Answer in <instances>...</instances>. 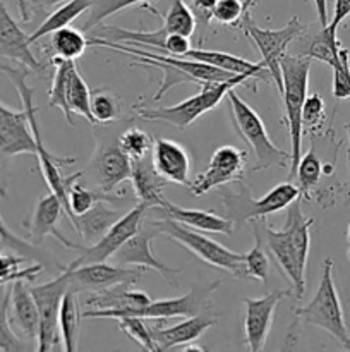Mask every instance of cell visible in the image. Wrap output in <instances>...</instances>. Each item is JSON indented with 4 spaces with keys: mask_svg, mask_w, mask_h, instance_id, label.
I'll use <instances>...</instances> for the list:
<instances>
[{
    "mask_svg": "<svg viewBox=\"0 0 350 352\" xmlns=\"http://www.w3.org/2000/svg\"><path fill=\"white\" fill-rule=\"evenodd\" d=\"M312 223L314 219H307L304 215L301 198H297L288 205L283 229L275 230L270 226H264L261 230L263 236L256 232L292 284L297 299H302L305 292V268H307L309 248H311Z\"/></svg>",
    "mask_w": 350,
    "mask_h": 352,
    "instance_id": "obj_1",
    "label": "cell"
},
{
    "mask_svg": "<svg viewBox=\"0 0 350 352\" xmlns=\"http://www.w3.org/2000/svg\"><path fill=\"white\" fill-rule=\"evenodd\" d=\"M312 60L305 55L285 54L280 62L281 71V89L280 95L283 98L285 122H287L288 134H290V172L288 179L295 177L299 160L302 157V107L307 96L309 74H311Z\"/></svg>",
    "mask_w": 350,
    "mask_h": 352,
    "instance_id": "obj_2",
    "label": "cell"
},
{
    "mask_svg": "<svg viewBox=\"0 0 350 352\" xmlns=\"http://www.w3.org/2000/svg\"><path fill=\"white\" fill-rule=\"evenodd\" d=\"M0 69L5 72L7 78L12 81L14 88L17 89V95H19L21 102H23V109L24 112H26L27 120H30L31 131H33L34 143H36V158L38 162H40L41 174H43L50 191L62 201V205H64V210H65V215H67L69 219L67 188H69V182H71L78 174L65 175L64 177V175L60 174V167H64V165H72L75 162V158L72 157L58 158L55 157V155H51L50 151L45 148L43 138H41V133H40V126H38V120H36L38 109L33 103V89H31L26 82V71H24V69L9 67V65H2Z\"/></svg>",
    "mask_w": 350,
    "mask_h": 352,
    "instance_id": "obj_3",
    "label": "cell"
},
{
    "mask_svg": "<svg viewBox=\"0 0 350 352\" xmlns=\"http://www.w3.org/2000/svg\"><path fill=\"white\" fill-rule=\"evenodd\" d=\"M253 78H256V76L237 74L230 81L205 82L198 95L191 96L184 102L170 107H154V109L153 107H136L134 112L143 117L144 120H150V122H165L175 126L177 129H185L194 120H198L202 113L218 107L230 89L239 85H247V81Z\"/></svg>",
    "mask_w": 350,
    "mask_h": 352,
    "instance_id": "obj_4",
    "label": "cell"
},
{
    "mask_svg": "<svg viewBox=\"0 0 350 352\" xmlns=\"http://www.w3.org/2000/svg\"><path fill=\"white\" fill-rule=\"evenodd\" d=\"M230 102V113H232V126L240 138L253 148L256 155L254 172H263L271 167H290V151L280 150L268 136L266 126L259 113L242 98L237 95L235 88L226 93Z\"/></svg>",
    "mask_w": 350,
    "mask_h": 352,
    "instance_id": "obj_5",
    "label": "cell"
},
{
    "mask_svg": "<svg viewBox=\"0 0 350 352\" xmlns=\"http://www.w3.org/2000/svg\"><path fill=\"white\" fill-rule=\"evenodd\" d=\"M295 318L325 330L343 349L350 351V333L347 329L342 301L333 280V261L329 258L323 261V274L318 291L307 305L295 311Z\"/></svg>",
    "mask_w": 350,
    "mask_h": 352,
    "instance_id": "obj_6",
    "label": "cell"
},
{
    "mask_svg": "<svg viewBox=\"0 0 350 352\" xmlns=\"http://www.w3.org/2000/svg\"><path fill=\"white\" fill-rule=\"evenodd\" d=\"M151 226L156 229L158 234L172 237L175 243L184 246L185 250L191 251L194 256L211 267L220 268V270L229 272L230 275L237 278H244V254L230 251L229 248L222 246L216 241L206 237L201 230H194L191 227L178 223L175 220L161 217L158 220H151Z\"/></svg>",
    "mask_w": 350,
    "mask_h": 352,
    "instance_id": "obj_7",
    "label": "cell"
},
{
    "mask_svg": "<svg viewBox=\"0 0 350 352\" xmlns=\"http://www.w3.org/2000/svg\"><path fill=\"white\" fill-rule=\"evenodd\" d=\"M220 282H211L202 287H194L189 294L174 299H160L150 301L139 308L129 309H86L82 318H108L117 320L120 316H141L146 320H170V318H187V316L205 313L209 306L211 294L218 289Z\"/></svg>",
    "mask_w": 350,
    "mask_h": 352,
    "instance_id": "obj_8",
    "label": "cell"
},
{
    "mask_svg": "<svg viewBox=\"0 0 350 352\" xmlns=\"http://www.w3.org/2000/svg\"><path fill=\"white\" fill-rule=\"evenodd\" d=\"M237 28H242L246 36L249 38L254 43V47L257 48L261 55V62L264 64V67L268 69L271 76V81L277 86L278 93L281 89V71H280V62L281 57L287 54V48L290 47L292 41L295 38L301 36L307 26L301 23L299 17H292L283 28L280 30H264V28L256 26L250 19V14L242 17V21L239 23Z\"/></svg>",
    "mask_w": 350,
    "mask_h": 352,
    "instance_id": "obj_9",
    "label": "cell"
},
{
    "mask_svg": "<svg viewBox=\"0 0 350 352\" xmlns=\"http://www.w3.org/2000/svg\"><path fill=\"white\" fill-rule=\"evenodd\" d=\"M71 270L72 263L54 280L30 287L40 316L36 349L41 352L54 351L58 346V313L64 294L71 289Z\"/></svg>",
    "mask_w": 350,
    "mask_h": 352,
    "instance_id": "obj_10",
    "label": "cell"
},
{
    "mask_svg": "<svg viewBox=\"0 0 350 352\" xmlns=\"http://www.w3.org/2000/svg\"><path fill=\"white\" fill-rule=\"evenodd\" d=\"M247 151L235 146H220L213 151L209 164L202 174H199L194 181H191L192 195L202 196L220 186L230 184V182H239L246 177L247 167Z\"/></svg>",
    "mask_w": 350,
    "mask_h": 352,
    "instance_id": "obj_11",
    "label": "cell"
},
{
    "mask_svg": "<svg viewBox=\"0 0 350 352\" xmlns=\"http://www.w3.org/2000/svg\"><path fill=\"white\" fill-rule=\"evenodd\" d=\"M148 206L144 203H137L134 208L124 213L96 243H93L88 248H79L78 265H88V263H100V261H106L115 254V251L122 246L126 241L136 236L143 227L144 220H146Z\"/></svg>",
    "mask_w": 350,
    "mask_h": 352,
    "instance_id": "obj_12",
    "label": "cell"
},
{
    "mask_svg": "<svg viewBox=\"0 0 350 352\" xmlns=\"http://www.w3.org/2000/svg\"><path fill=\"white\" fill-rule=\"evenodd\" d=\"M290 291H271L263 298H244V337L250 352H259L266 346L273 325L275 311Z\"/></svg>",
    "mask_w": 350,
    "mask_h": 352,
    "instance_id": "obj_13",
    "label": "cell"
},
{
    "mask_svg": "<svg viewBox=\"0 0 350 352\" xmlns=\"http://www.w3.org/2000/svg\"><path fill=\"white\" fill-rule=\"evenodd\" d=\"M143 275V268H130L126 265H108L106 261L100 263L78 265L72 261L71 289L74 291H103L119 284H136Z\"/></svg>",
    "mask_w": 350,
    "mask_h": 352,
    "instance_id": "obj_14",
    "label": "cell"
},
{
    "mask_svg": "<svg viewBox=\"0 0 350 352\" xmlns=\"http://www.w3.org/2000/svg\"><path fill=\"white\" fill-rule=\"evenodd\" d=\"M158 232L151 222H148L146 226L143 223L139 232L136 236L130 237L129 241L122 244L119 250L113 254V261L117 265H126V267H139L143 270H154L172 285V287H177V282H175V275L178 274V270L175 268L167 267V265L161 263L156 256L153 254L151 250V241L153 237H156Z\"/></svg>",
    "mask_w": 350,
    "mask_h": 352,
    "instance_id": "obj_15",
    "label": "cell"
},
{
    "mask_svg": "<svg viewBox=\"0 0 350 352\" xmlns=\"http://www.w3.org/2000/svg\"><path fill=\"white\" fill-rule=\"evenodd\" d=\"M151 164L165 182L185 186V188L191 186V155L177 141L153 138Z\"/></svg>",
    "mask_w": 350,
    "mask_h": 352,
    "instance_id": "obj_16",
    "label": "cell"
},
{
    "mask_svg": "<svg viewBox=\"0 0 350 352\" xmlns=\"http://www.w3.org/2000/svg\"><path fill=\"white\" fill-rule=\"evenodd\" d=\"M91 167L98 184L96 188L105 192H112L132 177V160L119 143L98 144Z\"/></svg>",
    "mask_w": 350,
    "mask_h": 352,
    "instance_id": "obj_17",
    "label": "cell"
},
{
    "mask_svg": "<svg viewBox=\"0 0 350 352\" xmlns=\"http://www.w3.org/2000/svg\"><path fill=\"white\" fill-rule=\"evenodd\" d=\"M0 153L5 157H36V143L24 109L17 112L0 103Z\"/></svg>",
    "mask_w": 350,
    "mask_h": 352,
    "instance_id": "obj_18",
    "label": "cell"
},
{
    "mask_svg": "<svg viewBox=\"0 0 350 352\" xmlns=\"http://www.w3.org/2000/svg\"><path fill=\"white\" fill-rule=\"evenodd\" d=\"M0 55L19 62L30 71H43V65L31 52L30 34L21 30L17 21H14L2 0H0Z\"/></svg>",
    "mask_w": 350,
    "mask_h": 352,
    "instance_id": "obj_19",
    "label": "cell"
},
{
    "mask_svg": "<svg viewBox=\"0 0 350 352\" xmlns=\"http://www.w3.org/2000/svg\"><path fill=\"white\" fill-rule=\"evenodd\" d=\"M62 213H65L64 205H62L60 199H58L51 191L48 192V195H45L43 198L38 199L33 215H31V219L26 222L31 239L41 241L43 237L51 236L55 237L62 246L69 248V250L79 251L81 246L65 239V237L62 236L60 230H58V222H60L62 219Z\"/></svg>",
    "mask_w": 350,
    "mask_h": 352,
    "instance_id": "obj_20",
    "label": "cell"
},
{
    "mask_svg": "<svg viewBox=\"0 0 350 352\" xmlns=\"http://www.w3.org/2000/svg\"><path fill=\"white\" fill-rule=\"evenodd\" d=\"M10 301H9V320L26 340L33 342L38 339V325H40V316H38L36 302L30 291L27 280L17 278L10 282Z\"/></svg>",
    "mask_w": 350,
    "mask_h": 352,
    "instance_id": "obj_21",
    "label": "cell"
},
{
    "mask_svg": "<svg viewBox=\"0 0 350 352\" xmlns=\"http://www.w3.org/2000/svg\"><path fill=\"white\" fill-rule=\"evenodd\" d=\"M216 323V318L206 313H199V315L187 316L184 322L177 323L172 327H151V333H153V340L156 344L158 351H170L177 349L178 346L184 344L196 342L202 333L208 329H211Z\"/></svg>",
    "mask_w": 350,
    "mask_h": 352,
    "instance_id": "obj_22",
    "label": "cell"
},
{
    "mask_svg": "<svg viewBox=\"0 0 350 352\" xmlns=\"http://www.w3.org/2000/svg\"><path fill=\"white\" fill-rule=\"evenodd\" d=\"M301 196V189L297 188V184L287 181L275 186L259 199H253L250 196H247L244 201V208H237V212L244 222H257V220L266 219L268 215H275L281 210H287L288 205Z\"/></svg>",
    "mask_w": 350,
    "mask_h": 352,
    "instance_id": "obj_23",
    "label": "cell"
},
{
    "mask_svg": "<svg viewBox=\"0 0 350 352\" xmlns=\"http://www.w3.org/2000/svg\"><path fill=\"white\" fill-rule=\"evenodd\" d=\"M156 212L163 213L167 219L175 220L178 223L191 227L194 230H201V232H211V234H229L233 232V220L220 217L213 212H206V210H194V208H182V206L174 205L167 199L163 206L160 208H153Z\"/></svg>",
    "mask_w": 350,
    "mask_h": 352,
    "instance_id": "obj_24",
    "label": "cell"
},
{
    "mask_svg": "<svg viewBox=\"0 0 350 352\" xmlns=\"http://www.w3.org/2000/svg\"><path fill=\"white\" fill-rule=\"evenodd\" d=\"M130 182H132L137 199L144 203L148 208H160L167 201L163 195V184H167V182L156 174L153 164H151V158L144 157L132 160Z\"/></svg>",
    "mask_w": 350,
    "mask_h": 352,
    "instance_id": "obj_25",
    "label": "cell"
},
{
    "mask_svg": "<svg viewBox=\"0 0 350 352\" xmlns=\"http://www.w3.org/2000/svg\"><path fill=\"white\" fill-rule=\"evenodd\" d=\"M150 301V296L143 291H136L132 284H119L103 291H95L86 299V306L88 309H129L139 308Z\"/></svg>",
    "mask_w": 350,
    "mask_h": 352,
    "instance_id": "obj_26",
    "label": "cell"
},
{
    "mask_svg": "<svg viewBox=\"0 0 350 352\" xmlns=\"http://www.w3.org/2000/svg\"><path fill=\"white\" fill-rule=\"evenodd\" d=\"M120 217L119 210L108 208L105 201H96L88 212L75 217L74 229L84 243H96Z\"/></svg>",
    "mask_w": 350,
    "mask_h": 352,
    "instance_id": "obj_27",
    "label": "cell"
},
{
    "mask_svg": "<svg viewBox=\"0 0 350 352\" xmlns=\"http://www.w3.org/2000/svg\"><path fill=\"white\" fill-rule=\"evenodd\" d=\"M185 58H192V60L206 62L209 65L222 69V71L232 72V74H253L256 78H263L264 76V64H254V62L240 58L237 55L226 54V52L218 50H202V48H191L185 54Z\"/></svg>",
    "mask_w": 350,
    "mask_h": 352,
    "instance_id": "obj_28",
    "label": "cell"
},
{
    "mask_svg": "<svg viewBox=\"0 0 350 352\" xmlns=\"http://www.w3.org/2000/svg\"><path fill=\"white\" fill-rule=\"evenodd\" d=\"M91 6L93 0H67V2H64L38 26V30L34 33L30 34V43H36L38 40H41L47 34H51L54 31L60 30V28L69 26L75 17L88 12Z\"/></svg>",
    "mask_w": 350,
    "mask_h": 352,
    "instance_id": "obj_29",
    "label": "cell"
},
{
    "mask_svg": "<svg viewBox=\"0 0 350 352\" xmlns=\"http://www.w3.org/2000/svg\"><path fill=\"white\" fill-rule=\"evenodd\" d=\"M84 175V172H78L74 179L69 182L67 188V198H69V220L72 226H75V217L81 213L88 212L96 201H113L119 199V195H112V192H105L102 189H88L82 184H79V179Z\"/></svg>",
    "mask_w": 350,
    "mask_h": 352,
    "instance_id": "obj_30",
    "label": "cell"
},
{
    "mask_svg": "<svg viewBox=\"0 0 350 352\" xmlns=\"http://www.w3.org/2000/svg\"><path fill=\"white\" fill-rule=\"evenodd\" d=\"M336 30L338 28L331 26V24L323 26L307 43V48L304 52L305 57L333 67L338 62L340 48H342V41L336 36Z\"/></svg>",
    "mask_w": 350,
    "mask_h": 352,
    "instance_id": "obj_31",
    "label": "cell"
},
{
    "mask_svg": "<svg viewBox=\"0 0 350 352\" xmlns=\"http://www.w3.org/2000/svg\"><path fill=\"white\" fill-rule=\"evenodd\" d=\"M58 333L65 351L74 352L79 342V306L75 301V291L69 289L64 294L58 313Z\"/></svg>",
    "mask_w": 350,
    "mask_h": 352,
    "instance_id": "obj_32",
    "label": "cell"
},
{
    "mask_svg": "<svg viewBox=\"0 0 350 352\" xmlns=\"http://www.w3.org/2000/svg\"><path fill=\"white\" fill-rule=\"evenodd\" d=\"M51 64H54V82L50 88V100H48V107L50 109H60L64 112L65 120L71 126H74V119L69 110L67 105V85L69 78H71L72 71L75 67V60H65V58L51 57Z\"/></svg>",
    "mask_w": 350,
    "mask_h": 352,
    "instance_id": "obj_33",
    "label": "cell"
},
{
    "mask_svg": "<svg viewBox=\"0 0 350 352\" xmlns=\"http://www.w3.org/2000/svg\"><path fill=\"white\" fill-rule=\"evenodd\" d=\"M50 47L54 50V57L65 58V60H78L79 57H82L89 43L88 36L81 30L65 26L51 33Z\"/></svg>",
    "mask_w": 350,
    "mask_h": 352,
    "instance_id": "obj_34",
    "label": "cell"
},
{
    "mask_svg": "<svg viewBox=\"0 0 350 352\" xmlns=\"http://www.w3.org/2000/svg\"><path fill=\"white\" fill-rule=\"evenodd\" d=\"M89 103H91V89H89L88 82L84 81L78 65H75L67 85L69 110H71L72 116L82 117V119H86L89 124L95 126V119H93L91 110H89Z\"/></svg>",
    "mask_w": 350,
    "mask_h": 352,
    "instance_id": "obj_35",
    "label": "cell"
},
{
    "mask_svg": "<svg viewBox=\"0 0 350 352\" xmlns=\"http://www.w3.org/2000/svg\"><path fill=\"white\" fill-rule=\"evenodd\" d=\"M196 16L184 0H174L172 7L163 17V30L168 34H182L191 38L196 31Z\"/></svg>",
    "mask_w": 350,
    "mask_h": 352,
    "instance_id": "obj_36",
    "label": "cell"
},
{
    "mask_svg": "<svg viewBox=\"0 0 350 352\" xmlns=\"http://www.w3.org/2000/svg\"><path fill=\"white\" fill-rule=\"evenodd\" d=\"M323 175V164L316 155L314 148L304 153L299 160L295 179H297V188L301 189V195L305 198H311L312 188H316Z\"/></svg>",
    "mask_w": 350,
    "mask_h": 352,
    "instance_id": "obj_37",
    "label": "cell"
},
{
    "mask_svg": "<svg viewBox=\"0 0 350 352\" xmlns=\"http://www.w3.org/2000/svg\"><path fill=\"white\" fill-rule=\"evenodd\" d=\"M151 0H93V6L89 7L88 17H86L82 30L91 31L93 28L100 26L105 19L115 16L120 10H126L137 3H148Z\"/></svg>",
    "mask_w": 350,
    "mask_h": 352,
    "instance_id": "obj_38",
    "label": "cell"
},
{
    "mask_svg": "<svg viewBox=\"0 0 350 352\" xmlns=\"http://www.w3.org/2000/svg\"><path fill=\"white\" fill-rule=\"evenodd\" d=\"M270 260L263 250V241L256 236V243L247 253H244V278L268 284L270 278Z\"/></svg>",
    "mask_w": 350,
    "mask_h": 352,
    "instance_id": "obj_39",
    "label": "cell"
},
{
    "mask_svg": "<svg viewBox=\"0 0 350 352\" xmlns=\"http://www.w3.org/2000/svg\"><path fill=\"white\" fill-rule=\"evenodd\" d=\"M89 110H91L95 124H112L119 119V98L108 89H96L91 93Z\"/></svg>",
    "mask_w": 350,
    "mask_h": 352,
    "instance_id": "obj_40",
    "label": "cell"
},
{
    "mask_svg": "<svg viewBox=\"0 0 350 352\" xmlns=\"http://www.w3.org/2000/svg\"><path fill=\"white\" fill-rule=\"evenodd\" d=\"M134 62L137 64H144V65H151V67H158L161 72H163V82L160 85V89L154 95V102L161 98L172 86L175 85H182V82H196L191 76H187L185 72H182L180 69H177L175 65L167 64V62L161 60H154V58H148V57H141V55H130Z\"/></svg>",
    "mask_w": 350,
    "mask_h": 352,
    "instance_id": "obj_41",
    "label": "cell"
},
{
    "mask_svg": "<svg viewBox=\"0 0 350 352\" xmlns=\"http://www.w3.org/2000/svg\"><path fill=\"white\" fill-rule=\"evenodd\" d=\"M119 323V329L129 337L132 342L139 344L143 349L156 352L158 347L153 340V333H151V327L146 325V318L141 316H120L115 320Z\"/></svg>",
    "mask_w": 350,
    "mask_h": 352,
    "instance_id": "obj_42",
    "label": "cell"
},
{
    "mask_svg": "<svg viewBox=\"0 0 350 352\" xmlns=\"http://www.w3.org/2000/svg\"><path fill=\"white\" fill-rule=\"evenodd\" d=\"M119 144L129 155L130 160H137V158H144L151 153L153 138L144 133L143 129H139V127H132V129H127L119 138Z\"/></svg>",
    "mask_w": 350,
    "mask_h": 352,
    "instance_id": "obj_43",
    "label": "cell"
},
{
    "mask_svg": "<svg viewBox=\"0 0 350 352\" xmlns=\"http://www.w3.org/2000/svg\"><path fill=\"white\" fill-rule=\"evenodd\" d=\"M331 93L336 100H350V50L340 48L338 62L333 65Z\"/></svg>",
    "mask_w": 350,
    "mask_h": 352,
    "instance_id": "obj_44",
    "label": "cell"
},
{
    "mask_svg": "<svg viewBox=\"0 0 350 352\" xmlns=\"http://www.w3.org/2000/svg\"><path fill=\"white\" fill-rule=\"evenodd\" d=\"M9 301H10V289L7 287L5 298L0 305V351H26L27 344L21 340L14 333L9 320Z\"/></svg>",
    "mask_w": 350,
    "mask_h": 352,
    "instance_id": "obj_45",
    "label": "cell"
},
{
    "mask_svg": "<svg viewBox=\"0 0 350 352\" xmlns=\"http://www.w3.org/2000/svg\"><path fill=\"white\" fill-rule=\"evenodd\" d=\"M326 119V105L325 100L321 98L319 93L305 96L304 107H302V129L304 133L307 131H319L325 124Z\"/></svg>",
    "mask_w": 350,
    "mask_h": 352,
    "instance_id": "obj_46",
    "label": "cell"
},
{
    "mask_svg": "<svg viewBox=\"0 0 350 352\" xmlns=\"http://www.w3.org/2000/svg\"><path fill=\"white\" fill-rule=\"evenodd\" d=\"M244 16L247 14L240 0H218L213 9V21L226 26H239Z\"/></svg>",
    "mask_w": 350,
    "mask_h": 352,
    "instance_id": "obj_47",
    "label": "cell"
},
{
    "mask_svg": "<svg viewBox=\"0 0 350 352\" xmlns=\"http://www.w3.org/2000/svg\"><path fill=\"white\" fill-rule=\"evenodd\" d=\"M0 243H2L3 246L10 248L12 251H16L21 256H24V254H26V256H36L38 254V250L33 244L21 239L17 234H14L12 230H10V227L7 226L5 220L2 219V215H0Z\"/></svg>",
    "mask_w": 350,
    "mask_h": 352,
    "instance_id": "obj_48",
    "label": "cell"
},
{
    "mask_svg": "<svg viewBox=\"0 0 350 352\" xmlns=\"http://www.w3.org/2000/svg\"><path fill=\"white\" fill-rule=\"evenodd\" d=\"M191 38L182 36V34H168L167 41H165V50L168 55L174 57H185L189 50H191Z\"/></svg>",
    "mask_w": 350,
    "mask_h": 352,
    "instance_id": "obj_49",
    "label": "cell"
},
{
    "mask_svg": "<svg viewBox=\"0 0 350 352\" xmlns=\"http://www.w3.org/2000/svg\"><path fill=\"white\" fill-rule=\"evenodd\" d=\"M218 0H191V9L194 12L196 21H201L205 26H208L209 21H213V9H215Z\"/></svg>",
    "mask_w": 350,
    "mask_h": 352,
    "instance_id": "obj_50",
    "label": "cell"
},
{
    "mask_svg": "<svg viewBox=\"0 0 350 352\" xmlns=\"http://www.w3.org/2000/svg\"><path fill=\"white\" fill-rule=\"evenodd\" d=\"M350 16V0H335V7H333V17L328 24L338 28L347 17Z\"/></svg>",
    "mask_w": 350,
    "mask_h": 352,
    "instance_id": "obj_51",
    "label": "cell"
},
{
    "mask_svg": "<svg viewBox=\"0 0 350 352\" xmlns=\"http://www.w3.org/2000/svg\"><path fill=\"white\" fill-rule=\"evenodd\" d=\"M316 7V14H318L319 26H326L329 23L328 21V0H312Z\"/></svg>",
    "mask_w": 350,
    "mask_h": 352,
    "instance_id": "obj_52",
    "label": "cell"
},
{
    "mask_svg": "<svg viewBox=\"0 0 350 352\" xmlns=\"http://www.w3.org/2000/svg\"><path fill=\"white\" fill-rule=\"evenodd\" d=\"M17 6H19V12H21V19L24 23L30 21V7H27V0H17Z\"/></svg>",
    "mask_w": 350,
    "mask_h": 352,
    "instance_id": "obj_53",
    "label": "cell"
},
{
    "mask_svg": "<svg viewBox=\"0 0 350 352\" xmlns=\"http://www.w3.org/2000/svg\"><path fill=\"white\" fill-rule=\"evenodd\" d=\"M33 2L38 3L41 9H50V7L58 6V3H64L67 2V0H33Z\"/></svg>",
    "mask_w": 350,
    "mask_h": 352,
    "instance_id": "obj_54",
    "label": "cell"
},
{
    "mask_svg": "<svg viewBox=\"0 0 350 352\" xmlns=\"http://www.w3.org/2000/svg\"><path fill=\"white\" fill-rule=\"evenodd\" d=\"M347 157H349V177H347V184H345V201L347 205H350V148L347 151Z\"/></svg>",
    "mask_w": 350,
    "mask_h": 352,
    "instance_id": "obj_55",
    "label": "cell"
},
{
    "mask_svg": "<svg viewBox=\"0 0 350 352\" xmlns=\"http://www.w3.org/2000/svg\"><path fill=\"white\" fill-rule=\"evenodd\" d=\"M240 2L244 3V10H246V14H250V7H253L257 0H240Z\"/></svg>",
    "mask_w": 350,
    "mask_h": 352,
    "instance_id": "obj_56",
    "label": "cell"
},
{
    "mask_svg": "<svg viewBox=\"0 0 350 352\" xmlns=\"http://www.w3.org/2000/svg\"><path fill=\"white\" fill-rule=\"evenodd\" d=\"M347 239H349V243H350V223H349V227H347Z\"/></svg>",
    "mask_w": 350,
    "mask_h": 352,
    "instance_id": "obj_57",
    "label": "cell"
},
{
    "mask_svg": "<svg viewBox=\"0 0 350 352\" xmlns=\"http://www.w3.org/2000/svg\"><path fill=\"white\" fill-rule=\"evenodd\" d=\"M7 284H10V282H7V280H3V278H0V287H2V285H7Z\"/></svg>",
    "mask_w": 350,
    "mask_h": 352,
    "instance_id": "obj_58",
    "label": "cell"
},
{
    "mask_svg": "<svg viewBox=\"0 0 350 352\" xmlns=\"http://www.w3.org/2000/svg\"><path fill=\"white\" fill-rule=\"evenodd\" d=\"M349 258H350V246H349Z\"/></svg>",
    "mask_w": 350,
    "mask_h": 352,
    "instance_id": "obj_59",
    "label": "cell"
}]
</instances>
